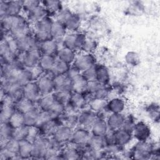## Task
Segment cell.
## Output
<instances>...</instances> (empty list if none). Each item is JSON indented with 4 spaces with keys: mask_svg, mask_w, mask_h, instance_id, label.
Returning a JSON list of instances; mask_svg holds the SVG:
<instances>
[{
    "mask_svg": "<svg viewBox=\"0 0 160 160\" xmlns=\"http://www.w3.org/2000/svg\"><path fill=\"white\" fill-rule=\"evenodd\" d=\"M24 97L37 103L42 96L36 81H31L22 87Z\"/></svg>",
    "mask_w": 160,
    "mask_h": 160,
    "instance_id": "d6986e66",
    "label": "cell"
},
{
    "mask_svg": "<svg viewBox=\"0 0 160 160\" xmlns=\"http://www.w3.org/2000/svg\"><path fill=\"white\" fill-rule=\"evenodd\" d=\"M78 118L79 126L90 129L96 121L99 118V116L96 112L86 108L79 112Z\"/></svg>",
    "mask_w": 160,
    "mask_h": 160,
    "instance_id": "30bf717a",
    "label": "cell"
},
{
    "mask_svg": "<svg viewBox=\"0 0 160 160\" xmlns=\"http://www.w3.org/2000/svg\"><path fill=\"white\" fill-rule=\"evenodd\" d=\"M52 38L56 40L62 46V40L68 33L64 24L58 20L54 19L51 29L50 31Z\"/></svg>",
    "mask_w": 160,
    "mask_h": 160,
    "instance_id": "ac0fdd59",
    "label": "cell"
},
{
    "mask_svg": "<svg viewBox=\"0 0 160 160\" xmlns=\"http://www.w3.org/2000/svg\"><path fill=\"white\" fill-rule=\"evenodd\" d=\"M55 91H72V80L66 74L58 75L53 77Z\"/></svg>",
    "mask_w": 160,
    "mask_h": 160,
    "instance_id": "603a6c76",
    "label": "cell"
},
{
    "mask_svg": "<svg viewBox=\"0 0 160 160\" xmlns=\"http://www.w3.org/2000/svg\"><path fill=\"white\" fill-rule=\"evenodd\" d=\"M86 38L87 36L83 32H68L62 40V46L71 49L78 52Z\"/></svg>",
    "mask_w": 160,
    "mask_h": 160,
    "instance_id": "7a4b0ae2",
    "label": "cell"
},
{
    "mask_svg": "<svg viewBox=\"0 0 160 160\" xmlns=\"http://www.w3.org/2000/svg\"><path fill=\"white\" fill-rule=\"evenodd\" d=\"M61 45L54 39H51L39 44V51L42 54H48L56 57Z\"/></svg>",
    "mask_w": 160,
    "mask_h": 160,
    "instance_id": "cb8c5ba5",
    "label": "cell"
},
{
    "mask_svg": "<svg viewBox=\"0 0 160 160\" xmlns=\"http://www.w3.org/2000/svg\"><path fill=\"white\" fill-rule=\"evenodd\" d=\"M51 138L41 136L32 143L31 159H44V156Z\"/></svg>",
    "mask_w": 160,
    "mask_h": 160,
    "instance_id": "8992f818",
    "label": "cell"
},
{
    "mask_svg": "<svg viewBox=\"0 0 160 160\" xmlns=\"http://www.w3.org/2000/svg\"><path fill=\"white\" fill-rule=\"evenodd\" d=\"M72 91H55L53 92V95L56 101L66 105L69 102L71 93Z\"/></svg>",
    "mask_w": 160,
    "mask_h": 160,
    "instance_id": "c3c4849f",
    "label": "cell"
},
{
    "mask_svg": "<svg viewBox=\"0 0 160 160\" xmlns=\"http://www.w3.org/2000/svg\"><path fill=\"white\" fill-rule=\"evenodd\" d=\"M62 148L63 146L56 141L52 138H51L44 159H61V152Z\"/></svg>",
    "mask_w": 160,
    "mask_h": 160,
    "instance_id": "ffe728a7",
    "label": "cell"
},
{
    "mask_svg": "<svg viewBox=\"0 0 160 160\" xmlns=\"http://www.w3.org/2000/svg\"><path fill=\"white\" fill-rule=\"evenodd\" d=\"M37 107L38 106L36 103L32 102L25 97L22 98L14 104L16 111H18L22 114H25Z\"/></svg>",
    "mask_w": 160,
    "mask_h": 160,
    "instance_id": "4dcf8cb0",
    "label": "cell"
},
{
    "mask_svg": "<svg viewBox=\"0 0 160 160\" xmlns=\"http://www.w3.org/2000/svg\"><path fill=\"white\" fill-rule=\"evenodd\" d=\"M8 123L14 129L22 126H24V114L16 111L11 118H10Z\"/></svg>",
    "mask_w": 160,
    "mask_h": 160,
    "instance_id": "7dc6e473",
    "label": "cell"
},
{
    "mask_svg": "<svg viewBox=\"0 0 160 160\" xmlns=\"http://www.w3.org/2000/svg\"><path fill=\"white\" fill-rule=\"evenodd\" d=\"M154 143L149 141H137L130 149V159L138 160L151 159Z\"/></svg>",
    "mask_w": 160,
    "mask_h": 160,
    "instance_id": "6da1fadb",
    "label": "cell"
},
{
    "mask_svg": "<svg viewBox=\"0 0 160 160\" xmlns=\"http://www.w3.org/2000/svg\"><path fill=\"white\" fill-rule=\"evenodd\" d=\"M101 84H99L97 81H88L87 88H86V94L89 96V97L91 99L94 94V92L96 91L98 88L99 87Z\"/></svg>",
    "mask_w": 160,
    "mask_h": 160,
    "instance_id": "6125c7cd",
    "label": "cell"
},
{
    "mask_svg": "<svg viewBox=\"0 0 160 160\" xmlns=\"http://www.w3.org/2000/svg\"><path fill=\"white\" fill-rule=\"evenodd\" d=\"M41 54L39 49H32L25 53H19L16 60L23 68L30 69L38 65Z\"/></svg>",
    "mask_w": 160,
    "mask_h": 160,
    "instance_id": "3957f363",
    "label": "cell"
},
{
    "mask_svg": "<svg viewBox=\"0 0 160 160\" xmlns=\"http://www.w3.org/2000/svg\"><path fill=\"white\" fill-rule=\"evenodd\" d=\"M39 109L36 108L24 114V125L28 127L36 126Z\"/></svg>",
    "mask_w": 160,
    "mask_h": 160,
    "instance_id": "7bdbcfd3",
    "label": "cell"
},
{
    "mask_svg": "<svg viewBox=\"0 0 160 160\" xmlns=\"http://www.w3.org/2000/svg\"><path fill=\"white\" fill-rule=\"evenodd\" d=\"M87 146L96 150H104L106 146L104 136H97L91 134Z\"/></svg>",
    "mask_w": 160,
    "mask_h": 160,
    "instance_id": "60d3db41",
    "label": "cell"
},
{
    "mask_svg": "<svg viewBox=\"0 0 160 160\" xmlns=\"http://www.w3.org/2000/svg\"><path fill=\"white\" fill-rule=\"evenodd\" d=\"M73 12L67 8H63L54 17V19L58 20L63 23L69 18V17L72 14Z\"/></svg>",
    "mask_w": 160,
    "mask_h": 160,
    "instance_id": "94428289",
    "label": "cell"
},
{
    "mask_svg": "<svg viewBox=\"0 0 160 160\" xmlns=\"http://www.w3.org/2000/svg\"><path fill=\"white\" fill-rule=\"evenodd\" d=\"M56 59V57L54 56L41 54L38 65L42 68L45 73L49 72L52 69Z\"/></svg>",
    "mask_w": 160,
    "mask_h": 160,
    "instance_id": "8d00e7d4",
    "label": "cell"
},
{
    "mask_svg": "<svg viewBox=\"0 0 160 160\" xmlns=\"http://www.w3.org/2000/svg\"><path fill=\"white\" fill-rule=\"evenodd\" d=\"M29 70L31 71V74L33 81H36L45 73L44 71L42 69V68L39 65H37L32 68H30Z\"/></svg>",
    "mask_w": 160,
    "mask_h": 160,
    "instance_id": "be15d7a7",
    "label": "cell"
},
{
    "mask_svg": "<svg viewBox=\"0 0 160 160\" xmlns=\"http://www.w3.org/2000/svg\"><path fill=\"white\" fill-rule=\"evenodd\" d=\"M23 1H8L7 16H18L22 14Z\"/></svg>",
    "mask_w": 160,
    "mask_h": 160,
    "instance_id": "ab89813d",
    "label": "cell"
},
{
    "mask_svg": "<svg viewBox=\"0 0 160 160\" xmlns=\"http://www.w3.org/2000/svg\"><path fill=\"white\" fill-rule=\"evenodd\" d=\"M61 159L79 160L83 159L82 148L71 143L63 146L61 152Z\"/></svg>",
    "mask_w": 160,
    "mask_h": 160,
    "instance_id": "9c48e42d",
    "label": "cell"
},
{
    "mask_svg": "<svg viewBox=\"0 0 160 160\" xmlns=\"http://www.w3.org/2000/svg\"><path fill=\"white\" fill-rule=\"evenodd\" d=\"M14 128L8 123H0V145L12 138Z\"/></svg>",
    "mask_w": 160,
    "mask_h": 160,
    "instance_id": "b9f144b4",
    "label": "cell"
},
{
    "mask_svg": "<svg viewBox=\"0 0 160 160\" xmlns=\"http://www.w3.org/2000/svg\"><path fill=\"white\" fill-rule=\"evenodd\" d=\"M146 112L149 117L154 122H159V106L158 104H151L146 108Z\"/></svg>",
    "mask_w": 160,
    "mask_h": 160,
    "instance_id": "681fc988",
    "label": "cell"
},
{
    "mask_svg": "<svg viewBox=\"0 0 160 160\" xmlns=\"http://www.w3.org/2000/svg\"><path fill=\"white\" fill-rule=\"evenodd\" d=\"M107 101L106 99L92 98L88 102V108L96 112L99 118L106 119V118L109 114L106 109Z\"/></svg>",
    "mask_w": 160,
    "mask_h": 160,
    "instance_id": "9a60e30c",
    "label": "cell"
},
{
    "mask_svg": "<svg viewBox=\"0 0 160 160\" xmlns=\"http://www.w3.org/2000/svg\"><path fill=\"white\" fill-rule=\"evenodd\" d=\"M133 139L137 141H149L151 136L149 125L144 121H136L132 132Z\"/></svg>",
    "mask_w": 160,
    "mask_h": 160,
    "instance_id": "52a82bcc",
    "label": "cell"
},
{
    "mask_svg": "<svg viewBox=\"0 0 160 160\" xmlns=\"http://www.w3.org/2000/svg\"><path fill=\"white\" fill-rule=\"evenodd\" d=\"M41 4L46 9L48 16L53 18H54L56 14L64 8L62 2L58 0L42 1Z\"/></svg>",
    "mask_w": 160,
    "mask_h": 160,
    "instance_id": "f546056e",
    "label": "cell"
},
{
    "mask_svg": "<svg viewBox=\"0 0 160 160\" xmlns=\"http://www.w3.org/2000/svg\"><path fill=\"white\" fill-rule=\"evenodd\" d=\"M46 16H48L47 11L41 4L25 14L26 19L32 26Z\"/></svg>",
    "mask_w": 160,
    "mask_h": 160,
    "instance_id": "7402d4cb",
    "label": "cell"
},
{
    "mask_svg": "<svg viewBox=\"0 0 160 160\" xmlns=\"http://www.w3.org/2000/svg\"><path fill=\"white\" fill-rule=\"evenodd\" d=\"M32 151V143L29 141L24 139L19 141V147L18 156L19 159H31Z\"/></svg>",
    "mask_w": 160,
    "mask_h": 160,
    "instance_id": "836d02e7",
    "label": "cell"
},
{
    "mask_svg": "<svg viewBox=\"0 0 160 160\" xmlns=\"http://www.w3.org/2000/svg\"><path fill=\"white\" fill-rule=\"evenodd\" d=\"M32 33H33L32 26L28 21L27 19L9 32V34L15 39L28 36V35L32 34Z\"/></svg>",
    "mask_w": 160,
    "mask_h": 160,
    "instance_id": "d4e9b609",
    "label": "cell"
},
{
    "mask_svg": "<svg viewBox=\"0 0 160 160\" xmlns=\"http://www.w3.org/2000/svg\"><path fill=\"white\" fill-rule=\"evenodd\" d=\"M126 106V101L122 98L114 96L108 99L106 109L109 113H123Z\"/></svg>",
    "mask_w": 160,
    "mask_h": 160,
    "instance_id": "e0dca14e",
    "label": "cell"
},
{
    "mask_svg": "<svg viewBox=\"0 0 160 160\" xmlns=\"http://www.w3.org/2000/svg\"><path fill=\"white\" fill-rule=\"evenodd\" d=\"M91 136L89 129L78 126L72 131L70 143L80 148L86 146Z\"/></svg>",
    "mask_w": 160,
    "mask_h": 160,
    "instance_id": "5b68a950",
    "label": "cell"
},
{
    "mask_svg": "<svg viewBox=\"0 0 160 160\" xmlns=\"http://www.w3.org/2000/svg\"><path fill=\"white\" fill-rule=\"evenodd\" d=\"M124 59L127 64L132 67L137 66L140 63L139 56L134 51L128 52L124 56Z\"/></svg>",
    "mask_w": 160,
    "mask_h": 160,
    "instance_id": "f5cc1de1",
    "label": "cell"
},
{
    "mask_svg": "<svg viewBox=\"0 0 160 160\" xmlns=\"http://www.w3.org/2000/svg\"><path fill=\"white\" fill-rule=\"evenodd\" d=\"M54 19L49 16H46L38 21L32 26L33 31L49 32L51 29Z\"/></svg>",
    "mask_w": 160,
    "mask_h": 160,
    "instance_id": "e575fe53",
    "label": "cell"
},
{
    "mask_svg": "<svg viewBox=\"0 0 160 160\" xmlns=\"http://www.w3.org/2000/svg\"><path fill=\"white\" fill-rule=\"evenodd\" d=\"M124 113H109L106 118V121L109 130L116 131L122 128L125 119Z\"/></svg>",
    "mask_w": 160,
    "mask_h": 160,
    "instance_id": "44dd1931",
    "label": "cell"
},
{
    "mask_svg": "<svg viewBox=\"0 0 160 160\" xmlns=\"http://www.w3.org/2000/svg\"><path fill=\"white\" fill-rule=\"evenodd\" d=\"M16 111L14 106H1L0 108V123L8 122L10 118Z\"/></svg>",
    "mask_w": 160,
    "mask_h": 160,
    "instance_id": "bcb514c9",
    "label": "cell"
},
{
    "mask_svg": "<svg viewBox=\"0 0 160 160\" xmlns=\"http://www.w3.org/2000/svg\"><path fill=\"white\" fill-rule=\"evenodd\" d=\"M114 135L115 142L123 148H126V146L129 145L133 139L132 133L122 128L114 131Z\"/></svg>",
    "mask_w": 160,
    "mask_h": 160,
    "instance_id": "f1b7e54d",
    "label": "cell"
},
{
    "mask_svg": "<svg viewBox=\"0 0 160 160\" xmlns=\"http://www.w3.org/2000/svg\"><path fill=\"white\" fill-rule=\"evenodd\" d=\"M16 39L19 53H25L32 49H39V43L36 40L32 34Z\"/></svg>",
    "mask_w": 160,
    "mask_h": 160,
    "instance_id": "ba28073f",
    "label": "cell"
},
{
    "mask_svg": "<svg viewBox=\"0 0 160 160\" xmlns=\"http://www.w3.org/2000/svg\"><path fill=\"white\" fill-rule=\"evenodd\" d=\"M91 98L86 93L72 92L69 100L70 104L78 112L88 108V104Z\"/></svg>",
    "mask_w": 160,
    "mask_h": 160,
    "instance_id": "4fadbf2b",
    "label": "cell"
},
{
    "mask_svg": "<svg viewBox=\"0 0 160 160\" xmlns=\"http://www.w3.org/2000/svg\"><path fill=\"white\" fill-rule=\"evenodd\" d=\"M54 118L51 113L48 111H41L39 110V112L38 114V121H37V127H40L42 124H44L45 122L50 120Z\"/></svg>",
    "mask_w": 160,
    "mask_h": 160,
    "instance_id": "6f0895ef",
    "label": "cell"
},
{
    "mask_svg": "<svg viewBox=\"0 0 160 160\" xmlns=\"http://www.w3.org/2000/svg\"><path fill=\"white\" fill-rule=\"evenodd\" d=\"M36 82L41 95L51 94L54 91L53 76L49 73H44Z\"/></svg>",
    "mask_w": 160,
    "mask_h": 160,
    "instance_id": "8fae6325",
    "label": "cell"
},
{
    "mask_svg": "<svg viewBox=\"0 0 160 160\" xmlns=\"http://www.w3.org/2000/svg\"><path fill=\"white\" fill-rule=\"evenodd\" d=\"M41 4V1L37 0H25L23 1V13L26 14L34 8Z\"/></svg>",
    "mask_w": 160,
    "mask_h": 160,
    "instance_id": "91938a15",
    "label": "cell"
},
{
    "mask_svg": "<svg viewBox=\"0 0 160 160\" xmlns=\"http://www.w3.org/2000/svg\"><path fill=\"white\" fill-rule=\"evenodd\" d=\"M78 52L71 49L61 46L56 55V58L67 63L72 65L74 62Z\"/></svg>",
    "mask_w": 160,
    "mask_h": 160,
    "instance_id": "83f0119b",
    "label": "cell"
},
{
    "mask_svg": "<svg viewBox=\"0 0 160 160\" xmlns=\"http://www.w3.org/2000/svg\"><path fill=\"white\" fill-rule=\"evenodd\" d=\"M73 129L69 127L62 124L55 131L52 138L62 146L69 144Z\"/></svg>",
    "mask_w": 160,
    "mask_h": 160,
    "instance_id": "5bb4252c",
    "label": "cell"
},
{
    "mask_svg": "<svg viewBox=\"0 0 160 160\" xmlns=\"http://www.w3.org/2000/svg\"><path fill=\"white\" fill-rule=\"evenodd\" d=\"M48 111L54 118H60L65 112V105L56 101Z\"/></svg>",
    "mask_w": 160,
    "mask_h": 160,
    "instance_id": "f907efd6",
    "label": "cell"
},
{
    "mask_svg": "<svg viewBox=\"0 0 160 160\" xmlns=\"http://www.w3.org/2000/svg\"><path fill=\"white\" fill-rule=\"evenodd\" d=\"M1 20V29L9 32L21 23L26 20L25 16L21 14L18 16H6Z\"/></svg>",
    "mask_w": 160,
    "mask_h": 160,
    "instance_id": "7c38bea8",
    "label": "cell"
},
{
    "mask_svg": "<svg viewBox=\"0 0 160 160\" xmlns=\"http://www.w3.org/2000/svg\"><path fill=\"white\" fill-rule=\"evenodd\" d=\"M41 136L40 130L37 126H32L29 127L28 132L26 137V140L29 142L33 143L38 138H39Z\"/></svg>",
    "mask_w": 160,
    "mask_h": 160,
    "instance_id": "db71d44e",
    "label": "cell"
},
{
    "mask_svg": "<svg viewBox=\"0 0 160 160\" xmlns=\"http://www.w3.org/2000/svg\"><path fill=\"white\" fill-rule=\"evenodd\" d=\"M29 127L26 126H22L13 129L12 138L18 141H21L26 139Z\"/></svg>",
    "mask_w": 160,
    "mask_h": 160,
    "instance_id": "816d5d0a",
    "label": "cell"
},
{
    "mask_svg": "<svg viewBox=\"0 0 160 160\" xmlns=\"http://www.w3.org/2000/svg\"><path fill=\"white\" fill-rule=\"evenodd\" d=\"M96 81L102 85H109L111 81V74L109 68L104 64H97Z\"/></svg>",
    "mask_w": 160,
    "mask_h": 160,
    "instance_id": "4316f807",
    "label": "cell"
},
{
    "mask_svg": "<svg viewBox=\"0 0 160 160\" xmlns=\"http://www.w3.org/2000/svg\"><path fill=\"white\" fill-rule=\"evenodd\" d=\"M91 134L97 136H104L109 130L106 119L98 118L90 128Z\"/></svg>",
    "mask_w": 160,
    "mask_h": 160,
    "instance_id": "d6a6232c",
    "label": "cell"
},
{
    "mask_svg": "<svg viewBox=\"0 0 160 160\" xmlns=\"http://www.w3.org/2000/svg\"><path fill=\"white\" fill-rule=\"evenodd\" d=\"M88 81L80 73L72 79V91L78 93H85Z\"/></svg>",
    "mask_w": 160,
    "mask_h": 160,
    "instance_id": "1f68e13d",
    "label": "cell"
},
{
    "mask_svg": "<svg viewBox=\"0 0 160 160\" xmlns=\"http://www.w3.org/2000/svg\"><path fill=\"white\" fill-rule=\"evenodd\" d=\"M33 36L36 39V40L40 44L41 42H45L49 39H52L49 32H44V31H33Z\"/></svg>",
    "mask_w": 160,
    "mask_h": 160,
    "instance_id": "9f6ffc18",
    "label": "cell"
},
{
    "mask_svg": "<svg viewBox=\"0 0 160 160\" xmlns=\"http://www.w3.org/2000/svg\"><path fill=\"white\" fill-rule=\"evenodd\" d=\"M80 73H81V72H80L78 69H76L75 67H74L73 66H71V68L69 69V70L68 71L67 75L71 78V79L72 80L73 78H74L75 77H76L78 75H79Z\"/></svg>",
    "mask_w": 160,
    "mask_h": 160,
    "instance_id": "003e7915",
    "label": "cell"
},
{
    "mask_svg": "<svg viewBox=\"0 0 160 160\" xmlns=\"http://www.w3.org/2000/svg\"><path fill=\"white\" fill-rule=\"evenodd\" d=\"M64 24L68 32H79L82 26V18L79 14L72 12Z\"/></svg>",
    "mask_w": 160,
    "mask_h": 160,
    "instance_id": "484cf974",
    "label": "cell"
},
{
    "mask_svg": "<svg viewBox=\"0 0 160 160\" xmlns=\"http://www.w3.org/2000/svg\"><path fill=\"white\" fill-rule=\"evenodd\" d=\"M56 101L53 92L49 94L42 95L36 104L38 109L41 111H49L52 105Z\"/></svg>",
    "mask_w": 160,
    "mask_h": 160,
    "instance_id": "74e56055",
    "label": "cell"
},
{
    "mask_svg": "<svg viewBox=\"0 0 160 160\" xmlns=\"http://www.w3.org/2000/svg\"><path fill=\"white\" fill-rule=\"evenodd\" d=\"M98 48V42L94 39L87 37L86 39L82 44L79 52L85 53L94 54Z\"/></svg>",
    "mask_w": 160,
    "mask_h": 160,
    "instance_id": "ee69618b",
    "label": "cell"
},
{
    "mask_svg": "<svg viewBox=\"0 0 160 160\" xmlns=\"http://www.w3.org/2000/svg\"><path fill=\"white\" fill-rule=\"evenodd\" d=\"M97 63V58L94 54L78 52L72 66L82 72Z\"/></svg>",
    "mask_w": 160,
    "mask_h": 160,
    "instance_id": "277c9868",
    "label": "cell"
},
{
    "mask_svg": "<svg viewBox=\"0 0 160 160\" xmlns=\"http://www.w3.org/2000/svg\"><path fill=\"white\" fill-rule=\"evenodd\" d=\"M98 64V63H97ZM97 64L89 68L85 71H82L81 73L83 76L86 78L88 81L96 80V71H97Z\"/></svg>",
    "mask_w": 160,
    "mask_h": 160,
    "instance_id": "680465c9",
    "label": "cell"
},
{
    "mask_svg": "<svg viewBox=\"0 0 160 160\" xmlns=\"http://www.w3.org/2000/svg\"><path fill=\"white\" fill-rule=\"evenodd\" d=\"M104 138L105 139V142L106 146L112 144L115 142V135H114V131L108 130V131L104 135Z\"/></svg>",
    "mask_w": 160,
    "mask_h": 160,
    "instance_id": "e7e4bbea",
    "label": "cell"
},
{
    "mask_svg": "<svg viewBox=\"0 0 160 160\" xmlns=\"http://www.w3.org/2000/svg\"><path fill=\"white\" fill-rule=\"evenodd\" d=\"M8 1L1 0L0 1V19L7 16Z\"/></svg>",
    "mask_w": 160,
    "mask_h": 160,
    "instance_id": "03108f58",
    "label": "cell"
},
{
    "mask_svg": "<svg viewBox=\"0 0 160 160\" xmlns=\"http://www.w3.org/2000/svg\"><path fill=\"white\" fill-rule=\"evenodd\" d=\"M71 66V65L67 64L58 59H56L52 69L48 73H49L53 77L58 75L66 74L69 70Z\"/></svg>",
    "mask_w": 160,
    "mask_h": 160,
    "instance_id": "d590c367",
    "label": "cell"
},
{
    "mask_svg": "<svg viewBox=\"0 0 160 160\" xmlns=\"http://www.w3.org/2000/svg\"><path fill=\"white\" fill-rule=\"evenodd\" d=\"M112 89L109 85H102L101 84L98 88L96 91L94 92L92 98L101 99H106L108 100L109 98V96L111 93Z\"/></svg>",
    "mask_w": 160,
    "mask_h": 160,
    "instance_id": "f6af8a7d",
    "label": "cell"
},
{
    "mask_svg": "<svg viewBox=\"0 0 160 160\" xmlns=\"http://www.w3.org/2000/svg\"><path fill=\"white\" fill-rule=\"evenodd\" d=\"M62 124V121L60 118H52L39 127V129L42 136L52 138L56 129Z\"/></svg>",
    "mask_w": 160,
    "mask_h": 160,
    "instance_id": "2e32d148",
    "label": "cell"
},
{
    "mask_svg": "<svg viewBox=\"0 0 160 160\" xmlns=\"http://www.w3.org/2000/svg\"><path fill=\"white\" fill-rule=\"evenodd\" d=\"M136 122V121H135V119L132 114H129L128 116H126L125 119L124 121V122L121 128L132 133Z\"/></svg>",
    "mask_w": 160,
    "mask_h": 160,
    "instance_id": "11a10c76",
    "label": "cell"
},
{
    "mask_svg": "<svg viewBox=\"0 0 160 160\" xmlns=\"http://www.w3.org/2000/svg\"><path fill=\"white\" fill-rule=\"evenodd\" d=\"M79 113H64L60 118L62 124L74 129L79 126Z\"/></svg>",
    "mask_w": 160,
    "mask_h": 160,
    "instance_id": "f35d334b",
    "label": "cell"
}]
</instances>
